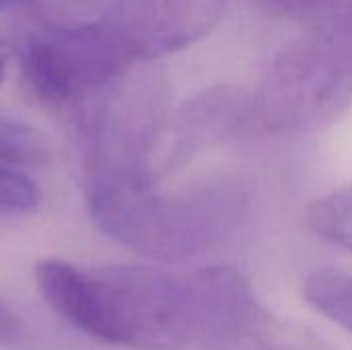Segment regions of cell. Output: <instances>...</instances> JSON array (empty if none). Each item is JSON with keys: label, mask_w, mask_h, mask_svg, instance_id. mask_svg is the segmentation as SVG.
I'll return each instance as SVG.
<instances>
[{"label": "cell", "mask_w": 352, "mask_h": 350, "mask_svg": "<svg viewBox=\"0 0 352 350\" xmlns=\"http://www.w3.org/2000/svg\"><path fill=\"white\" fill-rule=\"evenodd\" d=\"M85 334L130 350H233L260 324L250 278L233 266L87 268Z\"/></svg>", "instance_id": "6da1fadb"}, {"label": "cell", "mask_w": 352, "mask_h": 350, "mask_svg": "<svg viewBox=\"0 0 352 350\" xmlns=\"http://www.w3.org/2000/svg\"><path fill=\"white\" fill-rule=\"evenodd\" d=\"M93 225L111 241L159 264H182L229 243L252 212V186L217 175L179 190L87 182Z\"/></svg>", "instance_id": "7a4b0ae2"}, {"label": "cell", "mask_w": 352, "mask_h": 350, "mask_svg": "<svg viewBox=\"0 0 352 350\" xmlns=\"http://www.w3.org/2000/svg\"><path fill=\"white\" fill-rule=\"evenodd\" d=\"M171 111L169 80L153 64L132 68L91 95L76 109L87 182L157 186L151 161Z\"/></svg>", "instance_id": "3957f363"}, {"label": "cell", "mask_w": 352, "mask_h": 350, "mask_svg": "<svg viewBox=\"0 0 352 350\" xmlns=\"http://www.w3.org/2000/svg\"><path fill=\"white\" fill-rule=\"evenodd\" d=\"M352 95V54L344 31H309L287 43L252 91L256 130L307 134L332 124Z\"/></svg>", "instance_id": "277c9868"}, {"label": "cell", "mask_w": 352, "mask_h": 350, "mask_svg": "<svg viewBox=\"0 0 352 350\" xmlns=\"http://www.w3.org/2000/svg\"><path fill=\"white\" fill-rule=\"evenodd\" d=\"M231 0H116L91 21L113 68H132L179 52L206 37Z\"/></svg>", "instance_id": "5b68a950"}, {"label": "cell", "mask_w": 352, "mask_h": 350, "mask_svg": "<svg viewBox=\"0 0 352 350\" xmlns=\"http://www.w3.org/2000/svg\"><path fill=\"white\" fill-rule=\"evenodd\" d=\"M21 74L35 101L50 109H78L122 74L113 68L91 23L35 35L23 50Z\"/></svg>", "instance_id": "8992f818"}, {"label": "cell", "mask_w": 352, "mask_h": 350, "mask_svg": "<svg viewBox=\"0 0 352 350\" xmlns=\"http://www.w3.org/2000/svg\"><path fill=\"white\" fill-rule=\"evenodd\" d=\"M254 124L252 91L233 85H217L190 97L171 111L163 136L151 161V179L165 177L190 165L200 153L235 138Z\"/></svg>", "instance_id": "52a82bcc"}, {"label": "cell", "mask_w": 352, "mask_h": 350, "mask_svg": "<svg viewBox=\"0 0 352 350\" xmlns=\"http://www.w3.org/2000/svg\"><path fill=\"white\" fill-rule=\"evenodd\" d=\"M305 301L352 336V274L316 270L303 281Z\"/></svg>", "instance_id": "ba28073f"}, {"label": "cell", "mask_w": 352, "mask_h": 350, "mask_svg": "<svg viewBox=\"0 0 352 350\" xmlns=\"http://www.w3.org/2000/svg\"><path fill=\"white\" fill-rule=\"evenodd\" d=\"M305 223L322 241L352 254V186L316 198L305 212Z\"/></svg>", "instance_id": "9c48e42d"}, {"label": "cell", "mask_w": 352, "mask_h": 350, "mask_svg": "<svg viewBox=\"0 0 352 350\" xmlns=\"http://www.w3.org/2000/svg\"><path fill=\"white\" fill-rule=\"evenodd\" d=\"M262 12L307 27L309 31H330L344 25V0H250Z\"/></svg>", "instance_id": "30bf717a"}, {"label": "cell", "mask_w": 352, "mask_h": 350, "mask_svg": "<svg viewBox=\"0 0 352 350\" xmlns=\"http://www.w3.org/2000/svg\"><path fill=\"white\" fill-rule=\"evenodd\" d=\"M50 157V144L33 126L0 118V163L2 165H41Z\"/></svg>", "instance_id": "8fae6325"}, {"label": "cell", "mask_w": 352, "mask_h": 350, "mask_svg": "<svg viewBox=\"0 0 352 350\" xmlns=\"http://www.w3.org/2000/svg\"><path fill=\"white\" fill-rule=\"evenodd\" d=\"M41 204V190L37 184L0 163V215H33Z\"/></svg>", "instance_id": "7c38bea8"}, {"label": "cell", "mask_w": 352, "mask_h": 350, "mask_svg": "<svg viewBox=\"0 0 352 350\" xmlns=\"http://www.w3.org/2000/svg\"><path fill=\"white\" fill-rule=\"evenodd\" d=\"M19 332V326H16V320L14 316L8 311V307L0 301V347L8 344Z\"/></svg>", "instance_id": "4fadbf2b"}, {"label": "cell", "mask_w": 352, "mask_h": 350, "mask_svg": "<svg viewBox=\"0 0 352 350\" xmlns=\"http://www.w3.org/2000/svg\"><path fill=\"white\" fill-rule=\"evenodd\" d=\"M8 60H10V43L8 39L0 33V83L6 74V66H8Z\"/></svg>", "instance_id": "5bb4252c"}, {"label": "cell", "mask_w": 352, "mask_h": 350, "mask_svg": "<svg viewBox=\"0 0 352 350\" xmlns=\"http://www.w3.org/2000/svg\"><path fill=\"white\" fill-rule=\"evenodd\" d=\"M342 31H344V37H346V43H349L352 54V0H346V12H344Z\"/></svg>", "instance_id": "9a60e30c"}, {"label": "cell", "mask_w": 352, "mask_h": 350, "mask_svg": "<svg viewBox=\"0 0 352 350\" xmlns=\"http://www.w3.org/2000/svg\"><path fill=\"white\" fill-rule=\"evenodd\" d=\"M266 350H270V349H266Z\"/></svg>", "instance_id": "2e32d148"}]
</instances>
